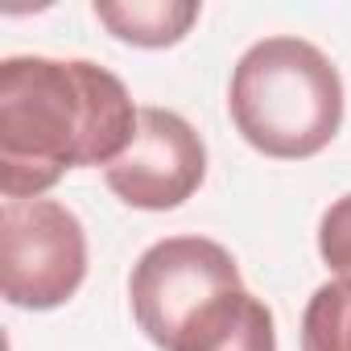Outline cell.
Instances as JSON below:
<instances>
[{
  "label": "cell",
  "instance_id": "obj_7",
  "mask_svg": "<svg viewBox=\"0 0 351 351\" xmlns=\"http://www.w3.org/2000/svg\"><path fill=\"white\" fill-rule=\"evenodd\" d=\"M91 13L116 42L141 50H165L191 34L203 9L195 0H95Z\"/></svg>",
  "mask_w": 351,
  "mask_h": 351
},
{
  "label": "cell",
  "instance_id": "obj_8",
  "mask_svg": "<svg viewBox=\"0 0 351 351\" xmlns=\"http://www.w3.org/2000/svg\"><path fill=\"white\" fill-rule=\"evenodd\" d=\"M302 351H351V281H326L302 310Z\"/></svg>",
  "mask_w": 351,
  "mask_h": 351
},
{
  "label": "cell",
  "instance_id": "obj_5",
  "mask_svg": "<svg viewBox=\"0 0 351 351\" xmlns=\"http://www.w3.org/2000/svg\"><path fill=\"white\" fill-rule=\"evenodd\" d=\"M207 178V145L199 128L169 112L141 108L128 149L104 169L108 191L136 211H173L182 207Z\"/></svg>",
  "mask_w": 351,
  "mask_h": 351
},
{
  "label": "cell",
  "instance_id": "obj_6",
  "mask_svg": "<svg viewBox=\"0 0 351 351\" xmlns=\"http://www.w3.org/2000/svg\"><path fill=\"white\" fill-rule=\"evenodd\" d=\"M173 351H277V322L265 298L236 289L215 302Z\"/></svg>",
  "mask_w": 351,
  "mask_h": 351
},
{
  "label": "cell",
  "instance_id": "obj_1",
  "mask_svg": "<svg viewBox=\"0 0 351 351\" xmlns=\"http://www.w3.org/2000/svg\"><path fill=\"white\" fill-rule=\"evenodd\" d=\"M141 108L128 87L87 58L13 54L0 62V195L42 199L66 169L112 165Z\"/></svg>",
  "mask_w": 351,
  "mask_h": 351
},
{
  "label": "cell",
  "instance_id": "obj_9",
  "mask_svg": "<svg viewBox=\"0 0 351 351\" xmlns=\"http://www.w3.org/2000/svg\"><path fill=\"white\" fill-rule=\"evenodd\" d=\"M318 256L335 281H351V195L335 199L318 219Z\"/></svg>",
  "mask_w": 351,
  "mask_h": 351
},
{
  "label": "cell",
  "instance_id": "obj_4",
  "mask_svg": "<svg viewBox=\"0 0 351 351\" xmlns=\"http://www.w3.org/2000/svg\"><path fill=\"white\" fill-rule=\"evenodd\" d=\"M87 281V232L54 199L0 207V293L17 310H58Z\"/></svg>",
  "mask_w": 351,
  "mask_h": 351
},
{
  "label": "cell",
  "instance_id": "obj_2",
  "mask_svg": "<svg viewBox=\"0 0 351 351\" xmlns=\"http://www.w3.org/2000/svg\"><path fill=\"white\" fill-rule=\"evenodd\" d=\"M339 66L306 38L277 34L248 46L228 83L236 132L265 157L302 161L322 153L343 124Z\"/></svg>",
  "mask_w": 351,
  "mask_h": 351
},
{
  "label": "cell",
  "instance_id": "obj_3",
  "mask_svg": "<svg viewBox=\"0 0 351 351\" xmlns=\"http://www.w3.org/2000/svg\"><path fill=\"white\" fill-rule=\"evenodd\" d=\"M236 289H244L236 256L207 236H165L149 244L128 277L132 318L161 351H173L215 302Z\"/></svg>",
  "mask_w": 351,
  "mask_h": 351
}]
</instances>
